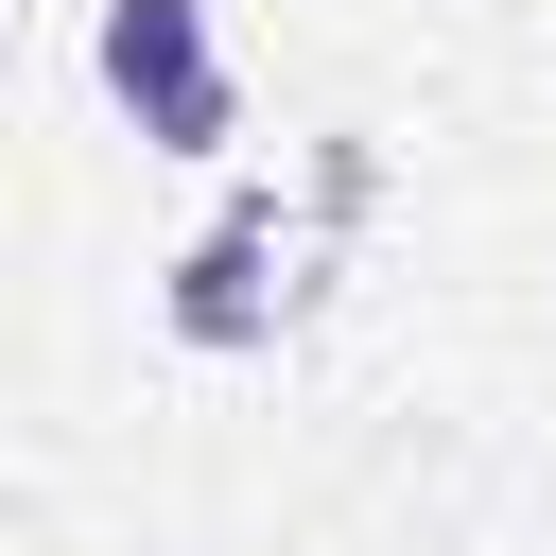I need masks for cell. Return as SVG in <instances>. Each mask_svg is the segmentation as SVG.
I'll list each match as a JSON object with an SVG mask.
<instances>
[{
  "instance_id": "6da1fadb",
  "label": "cell",
  "mask_w": 556,
  "mask_h": 556,
  "mask_svg": "<svg viewBox=\"0 0 556 556\" xmlns=\"http://www.w3.org/2000/svg\"><path fill=\"white\" fill-rule=\"evenodd\" d=\"M87 70L139 122V156H226L243 139V70L208 52V0H104L87 17Z\"/></svg>"
},
{
  "instance_id": "7a4b0ae2",
  "label": "cell",
  "mask_w": 556,
  "mask_h": 556,
  "mask_svg": "<svg viewBox=\"0 0 556 556\" xmlns=\"http://www.w3.org/2000/svg\"><path fill=\"white\" fill-rule=\"evenodd\" d=\"M156 313H174V348H208V365L278 348V208H261V191H226V208H208V226L174 243Z\"/></svg>"
}]
</instances>
